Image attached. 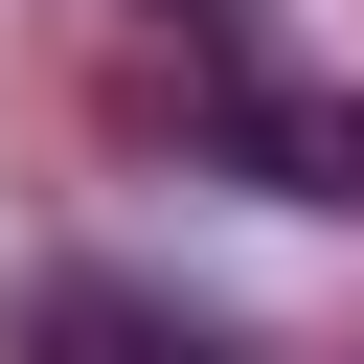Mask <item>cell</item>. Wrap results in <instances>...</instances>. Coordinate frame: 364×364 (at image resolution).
<instances>
[{"mask_svg": "<svg viewBox=\"0 0 364 364\" xmlns=\"http://www.w3.org/2000/svg\"><path fill=\"white\" fill-rule=\"evenodd\" d=\"M0 364H250L205 296H159V273H23L0 296Z\"/></svg>", "mask_w": 364, "mask_h": 364, "instance_id": "6da1fadb", "label": "cell"}, {"mask_svg": "<svg viewBox=\"0 0 364 364\" xmlns=\"http://www.w3.org/2000/svg\"><path fill=\"white\" fill-rule=\"evenodd\" d=\"M205 136H228V182H273V205H364V91H296V68H250Z\"/></svg>", "mask_w": 364, "mask_h": 364, "instance_id": "7a4b0ae2", "label": "cell"}, {"mask_svg": "<svg viewBox=\"0 0 364 364\" xmlns=\"http://www.w3.org/2000/svg\"><path fill=\"white\" fill-rule=\"evenodd\" d=\"M136 23H159V68H182V91H205V114H228V91H250V68H273V46H250V0H136Z\"/></svg>", "mask_w": 364, "mask_h": 364, "instance_id": "3957f363", "label": "cell"}]
</instances>
